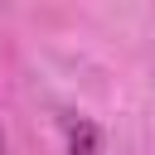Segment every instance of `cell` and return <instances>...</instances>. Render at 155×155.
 Returning a JSON list of instances; mask_svg holds the SVG:
<instances>
[{"mask_svg":"<svg viewBox=\"0 0 155 155\" xmlns=\"http://www.w3.org/2000/svg\"><path fill=\"white\" fill-rule=\"evenodd\" d=\"M68 150L73 155H102V136H97V126L92 121H68Z\"/></svg>","mask_w":155,"mask_h":155,"instance_id":"obj_1","label":"cell"},{"mask_svg":"<svg viewBox=\"0 0 155 155\" xmlns=\"http://www.w3.org/2000/svg\"><path fill=\"white\" fill-rule=\"evenodd\" d=\"M0 155H10V150H5V126H0Z\"/></svg>","mask_w":155,"mask_h":155,"instance_id":"obj_2","label":"cell"}]
</instances>
